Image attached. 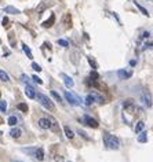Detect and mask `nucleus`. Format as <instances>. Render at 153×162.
<instances>
[{
    "label": "nucleus",
    "instance_id": "33",
    "mask_svg": "<svg viewBox=\"0 0 153 162\" xmlns=\"http://www.w3.org/2000/svg\"><path fill=\"white\" fill-rule=\"evenodd\" d=\"M32 69H33V70H36V71H41V67H40V65L35 63V62H33V63H32Z\"/></svg>",
    "mask_w": 153,
    "mask_h": 162
},
{
    "label": "nucleus",
    "instance_id": "36",
    "mask_svg": "<svg viewBox=\"0 0 153 162\" xmlns=\"http://www.w3.org/2000/svg\"><path fill=\"white\" fill-rule=\"evenodd\" d=\"M33 80H35V83H37V84H43V80H41L40 77H37V76H33Z\"/></svg>",
    "mask_w": 153,
    "mask_h": 162
},
{
    "label": "nucleus",
    "instance_id": "1",
    "mask_svg": "<svg viewBox=\"0 0 153 162\" xmlns=\"http://www.w3.org/2000/svg\"><path fill=\"white\" fill-rule=\"evenodd\" d=\"M102 139H104V144L108 147L109 150H119V148H120V140H119V138H116L115 135L104 132V133H102Z\"/></svg>",
    "mask_w": 153,
    "mask_h": 162
},
{
    "label": "nucleus",
    "instance_id": "3",
    "mask_svg": "<svg viewBox=\"0 0 153 162\" xmlns=\"http://www.w3.org/2000/svg\"><path fill=\"white\" fill-rule=\"evenodd\" d=\"M64 96H65V99L68 100L72 106H80V103H81V100L79 98H77L76 95H73L72 92H69V91H65L64 92Z\"/></svg>",
    "mask_w": 153,
    "mask_h": 162
},
{
    "label": "nucleus",
    "instance_id": "25",
    "mask_svg": "<svg viewBox=\"0 0 153 162\" xmlns=\"http://www.w3.org/2000/svg\"><path fill=\"white\" fill-rule=\"evenodd\" d=\"M134 4L137 6V8H139V10H141V11H142V14H144V15H148V17H149V12H148V10H145V8L142 7V6H139V4H138L137 1H135V3H134Z\"/></svg>",
    "mask_w": 153,
    "mask_h": 162
},
{
    "label": "nucleus",
    "instance_id": "5",
    "mask_svg": "<svg viewBox=\"0 0 153 162\" xmlns=\"http://www.w3.org/2000/svg\"><path fill=\"white\" fill-rule=\"evenodd\" d=\"M47 120H49V122H50L49 129H51L54 133H59V125H58V122H57V120L52 118L51 115H49V117H47Z\"/></svg>",
    "mask_w": 153,
    "mask_h": 162
},
{
    "label": "nucleus",
    "instance_id": "39",
    "mask_svg": "<svg viewBox=\"0 0 153 162\" xmlns=\"http://www.w3.org/2000/svg\"><path fill=\"white\" fill-rule=\"evenodd\" d=\"M1 135H3V133H1V132H0V136H1Z\"/></svg>",
    "mask_w": 153,
    "mask_h": 162
},
{
    "label": "nucleus",
    "instance_id": "26",
    "mask_svg": "<svg viewBox=\"0 0 153 162\" xmlns=\"http://www.w3.org/2000/svg\"><path fill=\"white\" fill-rule=\"evenodd\" d=\"M93 102H95V100H94V98H93V95H88L87 98H86V104H87V106H91V104H93Z\"/></svg>",
    "mask_w": 153,
    "mask_h": 162
},
{
    "label": "nucleus",
    "instance_id": "10",
    "mask_svg": "<svg viewBox=\"0 0 153 162\" xmlns=\"http://www.w3.org/2000/svg\"><path fill=\"white\" fill-rule=\"evenodd\" d=\"M35 158L36 159H39V161H43V159H44V150H43V148H36V151H35Z\"/></svg>",
    "mask_w": 153,
    "mask_h": 162
},
{
    "label": "nucleus",
    "instance_id": "40",
    "mask_svg": "<svg viewBox=\"0 0 153 162\" xmlns=\"http://www.w3.org/2000/svg\"><path fill=\"white\" fill-rule=\"evenodd\" d=\"M0 96H1V94H0Z\"/></svg>",
    "mask_w": 153,
    "mask_h": 162
},
{
    "label": "nucleus",
    "instance_id": "15",
    "mask_svg": "<svg viewBox=\"0 0 153 162\" xmlns=\"http://www.w3.org/2000/svg\"><path fill=\"white\" fill-rule=\"evenodd\" d=\"M22 50H24V52L26 54V56H28L29 59H33V54H32V51H30V48L26 45V44H22Z\"/></svg>",
    "mask_w": 153,
    "mask_h": 162
},
{
    "label": "nucleus",
    "instance_id": "24",
    "mask_svg": "<svg viewBox=\"0 0 153 162\" xmlns=\"http://www.w3.org/2000/svg\"><path fill=\"white\" fill-rule=\"evenodd\" d=\"M1 24H3V28L4 29H10V19H8L7 17H4V18H3Z\"/></svg>",
    "mask_w": 153,
    "mask_h": 162
},
{
    "label": "nucleus",
    "instance_id": "34",
    "mask_svg": "<svg viewBox=\"0 0 153 162\" xmlns=\"http://www.w3.org/2000/svg\"><path fill=\"white\" fill-rule=\"evenodd\" d=\"M77 133L80 135V136H83V138H84L86 140H90V138H88V136H87V133H86V132H83V130H79Z\"/></svg>",
    "mask_w": 153,
    "mask_h": 162
},
{
    "label": "nucleus",
    "instance_id": "13",
    "mask_svg": "<svg viewBox=\"0 0 153 162\" xmlns=\"http://www.w3.org/2000/svg\"><path fill=\"white\" fill-rule=\"evenodd\" d=\"M54 22H55V15H51L50 17V19L43 22V28H51L52 25H54Z\"/></svg>",
    "mask_w": 153,
    "mask_h": 162
},
{
    "label": "nucleus",
    "instance_id": "17",
    "mask_svg": "<svg viewBox=\"0 0 153 162\" xmlns=\"http://www.w3.org/2000/svg\"><path fill=\"white\" fill-rule=\"evenodd\" d=\"M138 142L139 143H146L148 142V133L146 132H139V136H138Z\"/></svg>",
    "mask_w": 153,
    "mask_h": 162
},
{
    "label": "nucleus",
    "instance_id": "8",
    "mask_svg": "<svg viewBox=\"0 0 153 162\" xmlns=\"http://www.w3.org/2000/svg\"><path fill=\"white\" fill-rule=\"evenodd\" d=\"M62 24L65 25V28L66 29L72 28V15H70L69 12H66V14L64 15V18H62Z\"/></svg>",
    "mask_w": 153,
    "mask_h": 162
},
{
    "label": "nucleus",
    "instance_id": "37",
    "mask_svg": "<svg viewBox=\"0 0 153 162\" xmlns=\"http://www.w3.org/2000/svg\"><path fill=\"white\" fill-rule=\"evenodd\" d=\"M55 161H57V162H64V157H61V155H57V157H55Z\"/></svg>",
    "mask_w": 153,
    "mask_h": 162
},
{
    "label": "nucleus",
    "instance_id": "31",
    "mask_svg": "<svg viewBox=\"0 0 153 162\" xmlns=\"http://www.w3.org/2000/svg\"><path fill=\"white\" fill-rule=\"evenodd\" d=\"M6 110H7V103H6V102H0V111L6 113Z\"/></svg>",
    "mask_w": 153,
    "mask_h": 162
},
{
    "label": "nucleus",
    "instance_id": "30",
    "mask_svg": "<svg viewBox=\"0 0 153 162\" xmlns=\"http://www.w3.org/2000/svg\"><path fill=\"white\" fill-rule=\"evenodd\" d=\"M22 151H24V153H26V154L33 155V154H35V151H36V148H22Z\"/></svg>",
    "mask_w": 153,
    "mask_h": 162
},
{
    "label": "nucleus",
    "instance_id": "6",
    "mask_svg": "<svg viewBox=\"0 0 153 162\" xmlns=\"http://www.w3.org/2000/svg\"><path fill=\"white\" fill-rule=\"evenodd\" d=\"M61 78L64 80V84L68 88H73V85H75V81H73V78L70 77V76L65 74V73H61Z\"/></svg>",
    "mask_w": 153,
    "mask_h": 162
},
{
    "label": "nucleus",
    "instance_id": "21",
    "mask_svg": "<svg viewBox=\"0 0 153 162\" xmlns=\"http://www.w3.org/2000/svg\"><path fill=\"white\" fill-rule=\"evenodd\" d=\"M17 107H18V110H21L22 113H28V110H29L28 104H25V103H20Z\"/></svg>",
    "mask_w": 153,
    "mask_h": 162
},
{
    "label": "nucleus",
    "instance_id": "11",
    "mask_svg": "<svg viewBox=\"0 0 153 162\" xmlns=\"http://www.w3.org/2000/svg\"><path fill=\"white\" fill-rule=\"evenodd\" d=\"M117 74L120 77L121 80H125V78H130L131 76H133V71H125V70H119L117 71Z\"/></svg>",
    "mask_w": 153,
    "mask_h": 162
},
{
    "label": "nucleus",
    "instance_id": "16",
    "mask_svg": "<svg viewBox=\"0 0 153 162\" xmlns=\"http://www.w3.org/2000/svg\"><path fill=\"white\" fill-rule=\"evenodd\" d=\"M64 132H65V136L68 139H73L75 138V133H73V130L70 129L69 127H64Z\"/></svg>",
    "mask_w": 153,
    "mask_h": 162
},
{
    "label": "nucleus",
    "instance_id": "28",
    "mask_svg": "<svg viewBox=\"0 0 153 162\" xmlns=\"http://www.w3.org/2000/svg\"><path fill=\"white\" fill-rule=\"evenodd\" d=\"M88 63L91 65V66H93V69H94V70H97V69H98V65L95 63V60H94L93 58H88Z\"/></svg>",
    "mask_w": 153,
    "mask_h": 162
},
{
    "label": "nucleus",
    "instance_id": "19",
    "mask_svg": "<svg viewBox=\"0 0 153 162\" xmlns=\"http://www.w3.org/2000/svg\"><path fill=\"white\" fill-rule=\"evenodd\" d=\"M0 80H1L3 83H8V81H10V77H8V74L4 70H0Z\"/></svg>",
    "mask_w": 153,
    "mask_h": 162
},
{
    "label": "nucleus",
    "instance_id": "12",
    "mask_svg": "<svg viewBox=\"0 0 153 162\" xmlns=\"http://www.w3.org/2000/svg\"><path fill=\"white\" fill-rule=\"evenodd\" d=\"M37 124H39V127H40L41 129H49V127H50V122L47 118H40L37 121Z\"/></svg>",
    "mask_w": 153,
    "mask_h": 162
},
{
    "label": "nucleus",
    "instance_id": "32",
    "mask_svg": "<svg viewBox=\"0 0 153 162\" xmlns=\"http://www.w3.org/2000/svg\"><path fill=\"white\" fill-rule=\"evenodd\" d=\"M90 78H91V80H98V78H99V76H98L97 71L94 70V71H91V74H90Z\"/></svg>",
    "mask_w": 153,
    "mask_h": 162
},
{
    "label": "nucleus",
    "instance_id": "35",
    "mask_svg": "<svg viewBox=\"0 0 153 162\" xmlns=\"http://www.w3.org/2000/svg\"><path fill=\"white\" fill-rule=\"evenodd\" d=\"M21 80H22L25 84H29V78H28V76H26V74H22V76H21Z\"/></svg>",
    "mask_w": 153,
    "mask_h": 162
},
{
    "label": "nucleus",
    "instance_id": "4",
    "mask_svg": "<svg viewBox=\"0 0 153 162\" xmlns=\"http://www.w3.org/2000/svg\"><path fill=\"white\" fill-rule=\"evenodd\" d=\"M83 122H84L86 125H87V127L94 128V129H97V128L99 127V124H98V121H97V120L91 118L90 115H84V117H83Z\"/></svg>",
    "mask_w": 153,
    "mask_h": 162
},
{
    "label": "nucleus",
    "instance_id": "22",
    "mask_svg": "<svg viewBox=\"0 0 153 162\" xmlns=\"http://www.w3.org/2000/svg\"><path fill=\"white\" fill-rule=\"evenodd\" d=\"M144 100H145V104L148 107L152 106V99H150V96L148 95V94H145V95H144Z\"/></svg>",
    "mask_w": 153,
    "mask_h": 162
},
{
    "label": "nucleus",
    "instance_id": "18",
    "mask_svg": "<svg viewBox=\"0 0 153 162\" xmlns=\"http://www.w3.org/2000/svg\"><path fill=\"white\" fill-rule=\"evenodd\" d=\"M51 4H52V3H50V1H44V3H41L40 6H39V8H37V12H39V15H41V12L46 10V7H47V6L50 7Z\"/></svg>",
    "mask_w": 153,
    "mask_h": 162
},
{
    "label": "nucleus",
    "instance_id": "38",
    "mask_svg": "<svg viewBox=\"0 0 153 162\" xmlns=\"http://www.w3.org/2000/svg\"><path fill=\"white\" fill-rule=\"evenodd\" d=\"M12 162H20V161H12Z\"/></svg>",
    "mask_w": 153,
    "mask_h": 162
},
{
    "label": "nucleus",
    "instance_id": "23",
    "mask_svg": "<svg viewBox=\"0 0 153 162\" xmlns=\"http://www.w3.org/2000/svg\"><path fill=\"white\" fill-rule=\"evenodd\" d=\"M17 122H18V120H17L14 115H12V117H10V118H8V121H7V124H8V125H11V127H15Z\"/></svg>",
    "mask_w": 153,
    "mask_h": 162
},
{
    "label": "nucleus",
    "instance_id": "20",
    "mask_svg": "<svg viewBox=\"0 0 153 162\" xmlns=\"http://www.w3.org/2000/svg\"><path fill=\"white\" fill-rule=\"evenodd\" d=\"M144 128H145V122H144V121H138L137 127H135V132H137V133H139L141 130H144Z\"/></svg>",
    "mask_w": 153,
    "mask_h": 162
},
{
    "label": "nucleus",
    "instance_id": "2",
    "mask_svg": "<svg viewBox=\"0 0 153 162\" xmlns=\"http://www.w3.org/2000/svg\"><path fill=\"white\" fill-rule=\"evenodd\" d=\"M37 100H39L41 106L46 107L47 110H50V111H54V110H55V106H54V103L51 102V99H50L49 96L43 95V94H37Z\"/></svg>",
    "mask_w": 153,
    "mask_h": 162
},
{
    "label": "nucleus",
    "instance_id": "27",
    "mask_svg": "<svg viewBox=\"0 0 153 162\" xmlns=\"http://www.w3.org/2000/svg\"><path fill=\"white\" fill-rule=\"evenodd\" d=\"M51 96L54 99H55L57 102H62V99H61V96L58 95V94H57V91H51Z\"/></svg>",
    "mask_w": 153,
    "mask_h": 162
},
{
    "label": "nucleus",
    "instance_id": "29",
    "mask_svg": "<svg viewBox=\"0 0 153 162\" xmlns=\"http://www.w3.org/2000/svg\"><path fill=\"white\" fill-rule=\"evenodd\" d=\"M57 43L59 44V45H62V47H69V44H68V41H66V40L58 39V41H57Z\"/></svg>",
    "mask_w": 153,
    "mask_h": 162
},
{
    "label": "nucleus",
    "instance_id": "14",
    "mask_svg": "<svg viewBox=\"0 0 153 162\" xmlns=\"http://www.w3.org/2000/svg\"><path fill=\"white\" fill-rule=\"evenodd\" d=\"M4 12H7V14H20V10L18 8H15V7H11V6H7V7L4 8Z\"/></svg>",
    "mask_w": 153,
    "mask_h": 162
},
{
    "label": "nucleus",
    "instance_id": "7",
    "mask_svg": "<svg viewBox=\"0 0 153 162\" xmlns=\"http://www.w3.org/2000/svg\"><path fill=\"white\" fill-rule=\"evenodd\" d=\"M25 95L28 96L29 99H35L36 98V91H35V88H33L32 85L26 84V85H25Z\"/></svg>",
    "mask_w": 153,
    "mask_h": 162
},
{
    "label": "nucleus",
    "instance_id": "9",
    "mask_svg": "<svg viewBox=\"0 0 153 162\" xmlns=\"http://www.w3.org/2000/svg\"><path fill=\"white\" fill-rule=\"evenodd\" d=\"M21 135H22V129H20V128H12V129L10 130V136L14 139H20Z\"/></svg>",
    "mask_w": 153,
    "mask_h": 162
}]
</instances>
